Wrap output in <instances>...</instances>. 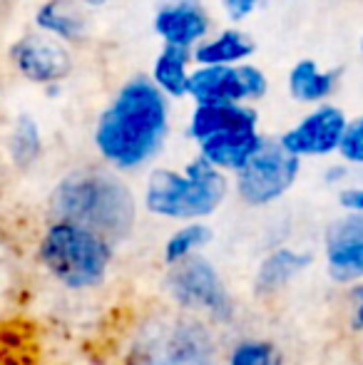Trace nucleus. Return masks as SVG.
Instances as JSON below:
<instances>
[{"label":"nucleus","instance_id":"20","mask_svg":"<svg viewBox=\"0 0 363 365\" xmlns=\"http://www.w3.org/2000/svg\"><path fill=\"white\" fill-rule=\"evenodd\" d=\"M212 239V231L204 224H187L184 229L175 231L172 239L165 246V261L167 264H177V261L192 256L197 249H202L207 241Z\"/></svg>","mask_w":363,"mask_h":365},{"label":"nucleus","instance_id":"16","mask_svg":"<svg viewBox=\"0 0 363 365\" xmlns=\"http://www.w3.org/2000/svg\"><path fill=\"white\" fill-rule=\"evenodd\" d=\"M192 63V50L180 48V45H165L152 65V82L167 97H175V100L187 97Z\"/></svg>","mask_w":363,"mask_h":365},{"label":"nucleus","instance_id":"13","mask_svg":"<svg viewBox=\"0 0 363 365\" xmlns=\"http://www.w3.org/2000/svg\"><path fill=\"white\" fill-rule=\"evenodd\" d=\"M257 127L259 117L247 102H212V105H194L187 132L199 145L209 137L237 130H257Z\"/></svg>","mask_w":363,"mask_h":365},{"label":"nucleus","instance_id":"17","mask_svg":"<svg viewBox=\"0 0 363 365\" xmlns=\"http://www.w3.org/2000/svg\"><path fill=\"white\" fill-rule=\"evenodd\" d=\"M40 30L65 43H78L88 33V20L73 0H48L35 15Z\"/></svg>","mask_w":363,"mask_h":365},{"label":"nucleus","instance_id":"7","mask_svg":"<svg viewBox=\"0 0 363 365\" xmlns=\"http://www.w3.org/2000/svg\"><path fill=\"white\" fill-rule=\"evenodd\" d=\"M269 92V77L249 63L197 65L189 75L187 95L194 105L212 102H254Z\"/></svg>","mask_w":363,"mask_h":365},{"label":"nucleus","instance_id":"21","mask_svg":"<svg viewBox=\"0 0 363 365\" xmlns=\"http://www.w3.org/2000/svg\"><path fill=\"white\" fill-rule=\"evenodd\" d=\"M40 154V132L30 117H20L13 135V157L18 164H30Z\"/></svg>","mask_w":363,"mask_h":365},{"label":"nucleus","instance_id":"10","mask_svg":"<svg viewBox=\"0 0 363 365\" xmlns=\"http://www.w3.org/2000/svg\"><path fill=\"white\" fill-rule=\"evenodd\" d=\"M13 63L28 80L50 85L60 82L73 70V58L68 48L53 35H28L13 48Z\"/></svg>","mask_w":363,"mask_h":365},{"label":"nucleus","instance_id":"28","mask_svg":"<svg viewBox=\"0 0 363 365\" xmlns=\"http://www.w3.org/2000/svg\"><path fill=\"white\" fill-rule=\"evenodd\" d=\"M341 177H346V167H334L326 174V182H339Z\"/></svg>","mask_w":363,"mask_h":365},{"label":"nucleus","instance_id":"12","mask_svg":"<svg viewBox=\"0 0 363 365\" xmlns=\"http://www.w3.org/2000/svg\"><path fill=\"white\" fill-rule=\"evenodd\" d=\"M326 261L336 281L363 279V212L341 217L326 234Z\"/></svg>","mask_w":363,"mask_h":365},{"label":"nucleus","instance_id":"5","mask_svg":"<svg viewBox=\"0 0 363 365\" xmlns=\"http://www.w3.org/2000/svg\"><path fill=\"white\" fill-rule=\"evenodd\" d=\"M125 365H214L202 328L187 321H157L142 331Z\"/></svg>","mask_w":363,"mask_h":365},{"label":"nucleus","instance_id":"27","mask_svg":"<svg viewBox=\"0 0 363 365\" xmlns=\"http://www.w3.org/2000/svg\"><path fill=\"white\" fill-rule=\"evenodd\" d=\"M15 351H18L15 346H8L5 341H0V365H20Z\"/></svg>","mask_w":363,"mask_h":365},{"label":"nucleus","instance_id":"15","mask_svg":"<svg viewBox=\"0 0 363 365\" xmlns=\"http://www.w3.org/2000/svg\"><path fill=\"white\" fill-rule=\"evenodd\" d=\"M254 53V43L247 33L237 28H227L214 38H204L192 48V60L197 65H237L249 60Z\"/></svg>","mask_w":363,"mask_h":365},{"label":"nucleus","instance_id":"3","mask_svg":"<svg viewBox=\"0 0 363 365\" xmlns=\"http://www.w3.org/2000/svg\"><path fill=\"white\" fill-rule=\"evenodd\" d=\"M227 192L229 182L224 172L199 154L184 167V172L155 169L147 179L145 204L157 217L202 219L217 212Z\"/></svg>","mask_w":363,"mask_h":365},{"label":"nucleus","instance_id":"19","mask_svg":"<svg viewBox=\"0 0 363 365\" xmlns=\"http://www.w3.org/2000/svg\"><path fill=\"white\" fill-rule=\"evenodd\" d=\"M309 256L299 254L294 249H276L272 256H267V261L262 264L257 274V289L269 293L279 291L281 286L289 284L294 276H299L301 271L309 266Z\"/></svg>","mask_w":363,"mask_h":365},{"label":"nucleus","instance_id":"9","mask_svg":"<svg viewBox=\"0 0 363 365\" xmlns=\"http://www.w3.org/2000/svg\"><path fill=\"white\" fill-rule=\"evenodd\" d=\"M346 112L336 105H324L314 107L309 115H304L284 137L281 145L289 149L296 157H326V154L339 152L341 137L346 132Z\"/></svg>","mask_w":363,"mask_h":365},{"label":"nucleus","instance_id":"18","mask_svg":"<svg viewBox=\"0 0 363 365\" xmlns=\"http://www.w3.org/2000/svg\"><path fill=\"white\" fill-rule=\"evenodd\" d=\"M336 80L334 70H321L314 60H299L289 73V92L296 102L319 105L334 95Z\"/></svg>","mask_w":363,"mask_h":365},{"label":"nucleus","instance_id":"26","mask_svg":"<svg viewBox=\"0 0 363 365\" xmlns=\"http://www.w3.org/2000/svg\"><path fill=\"white\" fill-rule=\"evenodd\" d=\"M341 204H344L349 212H363V189H346L341 194Z\"/></svg>","mask_w":363,"mask_h":365},{"label":"nucleus","instance_id":"29","mask_svg":"<svg viewBox=\"0 0 363 365\" xmlns=\"http://www.w3.org/2000/svg\"><path fill=\"white\" fill-rule=\"evenodd\" d=\"M85 3H88V5H105L107 0H85Z\"/></svg>","mask_w":363,"mask_h":365},{"label":"nucleus","instance_id":"1","mask_svg":"<svg viewBox=\"0 0 363 365\" xmlns=\"http://www.w3.org/2000/svg\"><path fill=\"white\" fill-rule=\"evenodd\" d=\"M170 137V97L152 77H132L100 115L95 147L117 169H137L160 154Z\"/></svg>","mask_w":363,"mask_h":365},{"label":"nucleus","instance_id":"30","mask_svg":"<svg viewBox=\"0 0 363 365\" xmlns=\"http://www.w3.org/2000/svg\"><path fill=\"white\" fill-rule=\"evenodd\" d=\"M361 48H363V43H361Z\"/></svg>","mask_w":363,"mask_h":365},{"label":"nucleus","instance_id":"14","mask_svg":"<svg viewBox=\"0 0 363 365\" xmlns=\"http://www.w3.org/2000/svg\"><path fill=\"white\" fill-rule=\"evenodd\" d=\"M264 137L257 130H237L199 142V154L222 172H237L259 147Z\"/></svg>","mask_w":363,"mask_h":365},{"label":"nucleus","instance_id":"22","mask_svg":"<svg viewBox=\"0 0 363 365\" xmlns=\"http://www.w3.org/2000/svg\"><path fill=\"white\" fill-rule=\"evenodd\" d=\"M339 154L346 164H359L363 167V115L346 125V132L341 137Z\"/></svg>","mask_w":363,"mask_h":365},{"label":"nucleus","instance_id":"25","mask_svg":"<svg viewBox=\"0 0 363 365\" xmlns=\"http://www.w3.org/2000/svg\"><path fill=\"white\" fill-rule=\"evenodd\" d=\"M351 326L354 331H363V284L351 291Z\"/></svg>","mask_w":363,"mask_h":365},{"label":"nucleus","instance_id":"24","mask_svg":"<svg viewBox=\"0 0 363 365\" xmlns=\"http://www.w3.org/2000/svg\"><path fill=\"white\" fill-rule=\"evenodd\" d=\"M262 3H264V0H222L224 13H227L234 23H237V20L249 18V15H252Z\"/></svg>","mask_w":363,"mask_h":365},{"label":"nucleus","instance_id":"4","mask_svg":"<svg viewBox=\"0 0 363 365\" xmlns=\"http://www.w3.org/2000/svg\"><path fill=\"white\" fill-rule=\"evenodd\" d=\"M110 241L73 221L53 224L40 241V261L68 289H92L107 276Z\"/></svg>","mask_w":363,"mask_h":365},{"label":"nucleus","instance_id":"8","mask_svg":"<svg viewBox=\"0 0 363 365\" xmlns=\"http://www.w3.org/2000/svg\"><path fill=\"white\" fill-rule=\"evenodd\" d=\"M172 266H175V271L170 274L167 286H170L172 296L180 301V306L197 308V311L209 313L219 321H227L232 316V301H229L227 286L222 284V279L209 261L192 254Z\"/></svg>","mask_w":363,"mask_h":365},{"label":"nucleus","instance_id":"23","mask_svg":"<svg viewBox=\"0 0 363 365\" xmlns=\"http://www.w3.org/2000/svg\"><path fill=\"white\" fill-rule=\"evenodd\" d=\"M229 365H279L272 356V348L264 343H242L232 353Z\"/></svg>","mask_w":363,"mask_h":365},{"label":"nucleus","instance_id":"6","mask_svg":"<svg viewBox=\"0 0 363 365\" xmlns=\"http://www.w3.org/2000/svg\"><path fill=\"white\" fill-rule=\"evenodd\" d=\"M301 159L281 142L264 140L262 147L237 169V192L252 207L281 199L299 177Z\"/></svg>","mask_w":363,"mask_h":365},{"label":"nucleus","instance_id":"11","mask_svg":"<svg viewBox=\"0 0 363 365\" xmlns=\"http://www.w3.org/2000/svg\"><path fill=\"white\" fill-rule=\"evenodd\" d=\"M209 13L199 0H165L155 13V33L165 45L192 50L209 33Z\"/></svg>","mask_w":363,"mask_h":365},{"label":"nucleus","instance_id":"2","mask_svg":"<svg viewBox=\"0 0 363 365\" xmlns=\"http://www.w3.org/2000/svg\"><path fill=\"white\" fill-rule=\"evenodd\" d=\"M53 212L107 241L130 234L137 217L130 187L107 172H78L63 179L53 194Z\"/></svg>","mask_w":363,"mask_h":365}]
</instances>
